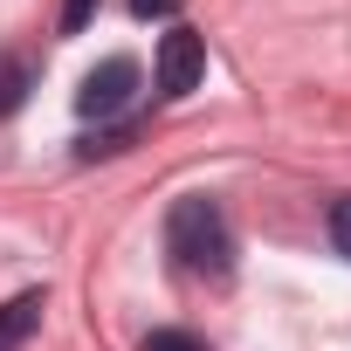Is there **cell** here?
Here are the masks:
<instances>
[{
    "label": "cell",
    "instance_id": "cell-1",
    "mask_svg": "<svg viewBox=\"0 0 351 351\" xmlns=\"http://www.w3.org/2000/svg\"><path fill=\"white\" fill-rule=\"evenodd\" d=\"M165 248L180 269L193 276H228L234 269V234H228V214L207 200V193H186V200H172L165 214Z\"/></svg>",
    "mask_w": 351,
    "mask_h": 351
},
{
    "label": "cell",
    "instance_id": "cell-2",
    "mask_svg": "<svg viewBox=\"0 0 351 351\" xmlns=\"http://www.w3.org/2000/svg\"><path fill=\"white\" fill-rule=\"evenodd\" d=\"M152 76H158L165 97L200 90V76H207V42H200L193 28H165V35H158V56H152Z\"/></svg>",
    "mask_w": 351,
    "mask_h": 351
},
{
    "label": "cell",
    "instance_id": "cell-3",
    "mask_svg": "<svg viewBox=\"0 0 351 351\" xmlns=\"http://www.w3.org/2000/svg\"><path fill=\"white\" fill-rule=\"evenodd\" d=\"M131 97H138V62H131V56H104V62L83 76V90H76V110L104 124V117L131 110Z\"/></svg>",
    "mask_w": 351,
    "mask_h": 351
},
{
    "label": "cell",
    "instance_id": "cell-4",
    "mask_svg": "<svg viewBox=\"0 0 351 351\" xmlns=\"http://www.w3.org/2000/svg\"><path fill=\"white\" fill-rule=\"evenodd\" d=\"M42 310H49L42 289H14L8 303H0V351H21V344L42 330Z\"/></svg>",
    "mask_w": 351,
    "mask_h": 351
},
{
    "label": "cell",
    "instance_id": "cell-5",
    "mask_svg": "<svg viewBox=\"0 0 351 351\" xmlns=\"http://www.w3.org/2000/svg\"><path fill=\"white\" fill-rule=\"evenodd\" d=\"M28 104V62H0V117H14Z\"/></svg>",
    "mask_w": 351,
    "mask_h": 351
},
{
    "label": "cell",
    "instance_id": "cell-6",
    "mask_svg": "<svg viewBox=\"0 0 351 351\" xmlns=\"http://www.w3.org/2000/svg\"><path fill=\"white\" fill-rule=\"evenodd\" d=\"M124 145H131V124H124V131H97V138H83L76 152H83V158H110V152H124Z\"/></svg>",
    "mask_w": 351,
    "mask_h": 351
},
{
    "label": "cell",
    "instance_id": "cell-7",
    "mask_svg": "<svg viewBox=\"0 0 351 351\" xmlns=\"http://www.w3.org/2000/svg\"><path fill=\"white\" fill-rule=\"evenodd\" d=\"M145 351H207V344H200L193 330H152V337H145Z\"/></svg>",
    "mask_w": 351,
    "mask_h": 351
},
{
    "label": "cell",
    "instance_id": "cell-8",
    "mask_svg": "<svg viewBox=\"0 0 351 351\" xmlns=\"http://www.w3.org/2000/svg\"><path fill=\"white\" fill-rule=\"evenodd\" d=\"M97 8H104V0H62V35H83Z\"/></svg>",
    "mask_w": 351,
    "mask_h": 351
},
{
    "label": "cell",
    "instance_id": "cell-9",
    "mask_svg": "<svg viewBox=\"0 0 351 351\" xmlns=\"http://www.w3.org/2000/svg\"><path fill=\"white\" fill-rule=\"evenodd\" d=\"M330 241H337V255H351V193L330 207Z\"/></svg>",
    "mask_w": 351,
    "mask_h": 351
},
{
    "label": "cell",
    "instance_id": "cell-10",
    "mask_svg": "<svg viewBox=\"0 0 351 351\" xmlns=\"http://www.w3.org/2000/svg\"><path fill=\"white\" fill-rule=\"evenodd\" d=\"M131 14H145V21L152 14H180V0H131Z\"/></svg>",
    "mask_w": 351,
    "mask_h": 351
}]
</instances>
